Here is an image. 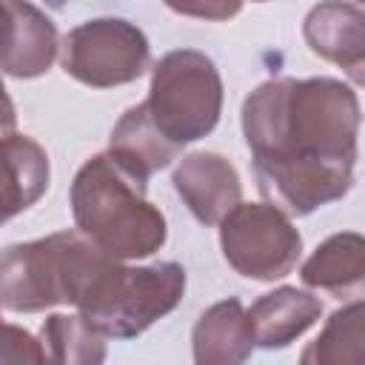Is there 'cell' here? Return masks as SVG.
Listing matches in <instances>:
<instances>
[{
	"label": "cell",
	"instance_id": "obj_16",
	"mask_svg": "<svg viewBox=\"0 0 365 365\" xmlns=\"http://www.w3.org/2000/svg\"><path fill=\"white\" fill-rule=\"evenodd\" d=\"M43 365H103L106 336L97 334L80 314H51L40 328Z\"/></svg>",
	"mask_w": 365,
	"mask_h": 365
},
{
	"label": "cell",
	"instance_id": "obj_5",
	"mask_svg": "<svg viewBox=\"0 0 365 365\" xmlns=\"http://www.w3.org/2000/svg\"><path fill=\"white\" fill-rule=\"evenodd\" d=\"M222 108V80L211 57L194 48L168 51L151 74L145 111L157 131L174 145L205 137Z\"/></svg>",
	"mask_w": 365,
	"mask_h": 365
},
{
	"label": "cell",
	"instance_id": "obj_4",
	"mask_svg": "<svg viewBox=\"0 0 365 365\" xmlns=\"http://www.w3.org/2000/svg\"><path fill=\"white\" fill-rule=\"evenodd\" d=\"M185 291V268L177 262H157L145 268L120 265L111 259L83 297L80 317L103 336L131 339L171 314Z\"/></svg>",
	"mask_w": 365,
	"mask_h": 365
},
{
	"label": "cell",
	"instance_id": "obj_17",
	"mask_svg": "<svg viewBox=\"0 0 365 365\" xmlns=\"http://www.w3.org/2000/svg\"><path fill=\"white\" fill-rule=\"evenodd\" d=\"M362 319V299H354L351 305L334 311L322 334L302 351L299 365H365Z\"/></svg>",
	"mask_w": 365,
	"mask_h": 365
},
{
	"label": "cell",
	"instance_id": "obj_1",
	"mask_svg": "<svg viewBox=\"0 0 365 365\" xmlns=\"http://www.w3.org/2000/svg\"><path fill=\"white\" fill-rule=\"evenodd\" d=\"M242 131L268 205L305 217L354 185L359 97L331 77H279L242 103Z\"/></svg>",
	"mask_w": 365,
	"mask_h": 365
},
{
	"label": "cell",
	"instance_id": "obj_15",
	"mask_svg": "<svg viewBox=\"0 0 365 365\" xmlns=\"http://www.w3.org/2000/svg\"><path fill=\"white\" fill-rule=\"evenodd\" d=\"M302 282L336 299L359 297L365 282V240L356 231L328 237L302 265Z\"/></svg>",
	"mask_w": 365,
	"mask_h": 365
},
{
	"label": "cell",
	"instance_id": "obj_18",
	"mask_svg": "<svg viewBox=\"0 0 365 365\" xmlns=\"http://www.w3.org/2000/svg\"><path fill=\"white\" fill-rule=\"evenodd\" d=\"M0 365H43L40 342L29 331L0 322Z\"/></svg>",
	"mask_w": 365,
	"mask_h": 365
},
{
	"label": "cell",
	"instance_id": "obj_3",
	"mask_svg": "<svg viewBox=\"0 0 365 365\" xmlns=\"http://www.w3.org/2000/svg\"><path fill=\"white\" fill-rule=\"evenodd\" d=\"M108 262V254L74 231L6 245L0 251V305L17 314L80 305Z\"/></svg>",
	"mask_w": 365,
	"mask_h": 365
},
{
	"label": "cell",
	"instance_id": "obj_13",
	"mask_svg": "<svg viewBox=\"0 0 365 365\" xmlns=\"http://www.w3.org/2000/svg\"><path fill=\"white\" fill-rule=\"evenodd\" d=\"M248 314V325L254 334V345L274 351L291 345L299 334H305L322 314V302L297 288H277L262 294Z\"/></svg>",
	"mask_w": 365,
	"mask_h": 365
},
{
	"label": "cell",
	"instance_id": "obj_20",
	"mask_svg": "<svg viewBox=\"0 0 365 365\" xmlns=\"http://www.w3.org/2000/svg\"><path fill=\"white\" fill-rule=\"evenodd\" d=\"M14 123H17V114H14V103H11V97L6 94V88H3V80H0V140H3V137H11V131H14Z\"/></svg>",
	"mask_w": 365,
	"mask_h": 365
},
{
	"label": "cell",
	"instance_id": "obj_7",
	"mask_svg": "<svg viewBox=\"0 0 365 365\" xmlns=\"http://www.w3.org/2000/svg\"><path fill=\"white\" fill-rule=\"evenodd\" d=\"M151 60L145 34L120 17H100L71 29L63 40V68L83 86L111 88L134 83Z\"/></svg>",
	"mask_w": 365,
	"mask_h": 365
},
{
	"label": "cell",
	"instance_id": "obj_8",
	"mask_svg": "<svg viewBox=\"0 0 365 365\" xmlns=\"http://www.w3.org/2000/svg\"><path fill=\"white\" fill-rule=\"evenodd\" d=\"M57 57V29L31 3L0 0V68L29 80L48 71Z\"/></svg>",
	"mask_w": 365,
	"mask_h": 365
},
{
	"label": "cell",
	"instance_id": "obj_6",
	"mask_svg": "<svg viewBox=\"0 0 365 365\" xmlns=\"http://www.w3.org/2000/svg\"><path fill=\"white\" fill-rule=\"evenodd\" d=\"M220 245L237 274L268 282L294 271L302 251V237L274 205L240 202L220 222Z\"/></svg>",
	"mask_w": 365,
	"mask_h": 365
},
{
	"label": "cell",
	"instance_id": "obj_9",
	"mask_svg": "<svg viewBox=\"0 0 365 365\" xmlns=\"http://www.w3.org/2000/svg\"><path fill=\"white\" fill-rule=\"evenodd\" d=\"M174 188L188 211L205 225L222 222L240 205L242 194L237 168L214 151H197L182 157L174 171Z\"/></svg>",
	"mask_w": 365,
	"mask_h": 365
},
{
	"label": "cell",
	"instance_id": "obj_12",
	"mask_svg": "<svg viewBox=\"0 0 365 365\" xmlns=\"http://www.w3.org/2000/svg\"><path fill=\"white\" fill-rule=\"evenodd\" d=\"M180 151H182L180 145H174L157 131V125L145 111V103H137L120 117L108 143V157L140 185H145L154 171L177 160Z\"/></svg>",
	"mask_w": 365,
	"mask_h": 365
},
{
	"label": "cell",
	"instance_id": "obj_10",
	"mask_svg": "<svg viewBox=\"0 0 365 365\" xmlns=\"http://www.w3.org/2000/svg\"><path fill=\"white\" fill-rule=\"evenodd\" d=\"M305 40L314 54L342 66L354 83L365 68V11L354 3H319L305 17Z\"/></svg>",
	"mask_w": 365,
	"mask_h": 365
},
{
	"label": "cell",
	"instance_id": "obj_11",
	"mask_svg": "<svg viewBox=\"0 0 365 365\" xmlns=\"http://www.w3.org/2000/svg\"><path fill=\"white\" fill-rule=\"evenodd\" d=\"M48 188V154L31 137L0 140V225L31 208Z\"/></svg>",
	"mask_w": 365,
	"mask_h": 365
},
{
	"label": "cell",
	"instance_id": "obj_2",
	"mask_svg": "<svg viewBox=\"0 0 365 365\" xmlns=\"http://www.w3.org/2000/svg\"><path fill=\"white\" fill-rule=\"evenodd\" d=\"M143 191L145 185L131 180L108 154L91 157L71 182V214L80 234L111 259L160 251L165 220Z\"/></svg>",
	"mask_w": 365,
	"mask_h": 365
},
{
	"label": "cell",
	"instance_id": "obj_19",
	"mask_svg": "<svg viewBox=\"0 0 365 365\" xmlns=\"http://www.w3.org/2000/svg\"><path fill=\"white\" fill-rule=\"evenodd\" d=\"M174 11H182V14H197V17H214V20H222V17H231L240 11V3H205V6H174Z\"/></svg>",
	"mask_w": 365,
	"mask_h": 365
},
{
	"label": "cell",
	"instance_id": "obj_14",
	"mask_svg": "<svg viewBox=\"0 0 365 365\" xmlns=\"http://www.w3.org/2000/svg\"><path fill=\"white\" fill-rule=\"evenodd\" d=\"M251 348L248 314L234 297L211 305L194 325V365H245Z\"/></svg>",
	"mask_w": 365,
	"mask_h": 365
}]
</instances>
